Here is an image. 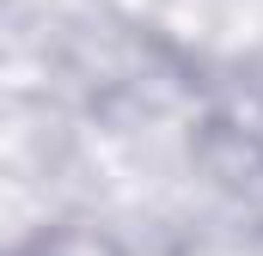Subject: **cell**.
Instances as JSON below:
<instances>
[{
	"instance_id": "6da1fadb",
	"label": "cell",
	"mask_w": 263,
	"mask_h": 256,
	"mask_svg": "<svg viewBox=\"0 0 263 256\" xmlns=\"http://www.w3.org/2000/svg\"><path fill=\"white\" fill-rule=\"evenodd\" d=\"M12 256H62V250H12Z\"/></svg>"
}]
</instances>
